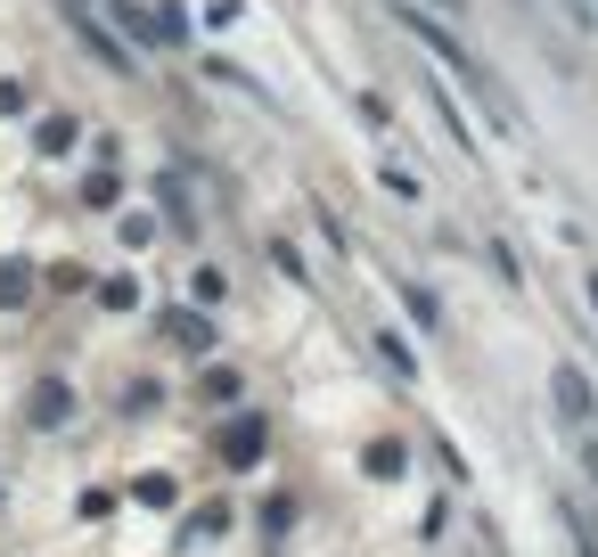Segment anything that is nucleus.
I'll return each mask as SVG.
<instances>
[{"mask_svg": "<svg viewBox=\"0 0 598 557\" xmlns=\"http://www.w3.org/2000/svg\"><path fill=\"white\" fill-rule=\"evenodd\" d=\"M582 467H590V476H598V426H590V435H582Z\"/></svg>", "mask_w": 598, "mask_h": 557, "instance_id": "9", "label": "nucleus"}, {"mask_svg": "<svg viewBox=\"0 0 598 557\" xmlns=\"http://www.w3.org/2000/svg\"><path fill=\"white\" fill-rule=\"evenodd\" d=\"M590 303H598V271H590Z\"/></svg>", "mask_w": 598, "mask_h": 557, "instance_id": "10", "label": "nucleus"}, {"mask_svg": "<svg viewBox=\"0 0 598 557\" xmlns=\"http://www.w3.org/2000/svg\"><path fill=\"white\" fill-rule=\"evenodd\" d=\"M394 17H402V25L419 33V41H426V50H435V58H443V66H460V82H467V91H476V99H484V107L501 115V123H517V107H508V91H501V82H492V74L476 66V58H467L460 41H451V33L435 25V17H419V9H410V0H394Z\"/></svg>", "mask_w": 598, "mask_h": 557, "instance_id": "1", "label": "nucleus"}, {"mask_svg": "<svg viewBox=\"0 0 598 557\" xmlns=\"http://www.w3.org/2000/svg\"><path fill=\"white\" fill-rule=\"evenodd\" d=\"M25 287H33L25 262H9V271H0V303H25Z\"/></svg>", "mask_w": 598, "mask_h": 557, "instance_id": "7", "label": "nucleus"}, {"mask_svg": "<svg viewBox=\"0 0 598 557\" xmlns=\"http://www.w3.org/2000/svg\"><path fill=\"white\" fill-rule=\"evenodd\" d=\"M566 533H574V549H582V557H598V525H590L574 501H566Z\"/></svg>", "mask_w": 598, "mask_h": 557, "instance_id": "5", "label": "nucleus"}, {"mask_svg": "<svg viewBox=\"0 0 598 557\" xmlns=\"http://www.w3.org/2000/svg\"><path fill=\"white\" fill-rule=\"evenodd\" d=\"M66 410H74V394H66V385H41V394H33V426H58Z\"/></svg>", "mask_w": 598, "mask_h": 557, "instance_id": "4", "label": "nucleus"}, {"mask_svg": "<svg viewBox=\"0 0 598 557\" xmlns=\"http://www.w3.org/2000/svg\"><path fill=\"white\" fill-rule=\"evenodd\" d=\"M549 394H558V410L574 426H590V385H582V369H558V378H549Z\"/></svg>", "mask_w": 598, "mask_h": 557, "instance_id": "3", "label": "nucleus"}, {"mask_svg": "<svg viewBox=\"0 0 598 557\" xmlns=\"http://www.w3.org/2000/svg\"><path fill=\"white\" fill-rule=\"evenodd\" d=\"M262 443H271V435H262V419H230V426H221V460H230V467H255Z\"/></svg>", "mask_w": 598, "mask_h": 557, "instance_id": "2", "label": "nucleus"}, {"mask_svg": "<svg viewBox=\"0 0 598 557\" xmlns=\"http://www.w3.org/2000/svg\"><path fill=\"white\" fill-rule=\"evenodd\" d=\"M378 353L394 361V378H419V361H410V344H394V337H378Z\"/></svg>", "mask_w": 598, "mask_h": 557, "instance_id": "8", "label": "nucleus"}, {"mask_svg": "<svg viewBox=\"0 0 598 557\" xmlns=\"http://www.w3.org/2000/svg\"><path fill=\"white\" fill-rule=\"evenodd\" d=\"M402 467V443H369V476H394Z\"/></svg>", "mask_w": 598, "mask_h": 557, "instance_id": "6", "label": "nucleus"}]
</instances>
